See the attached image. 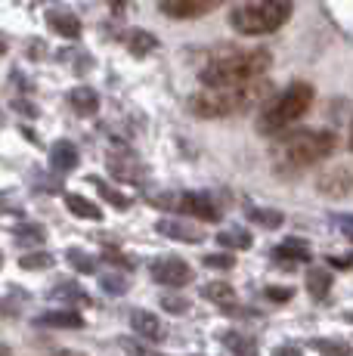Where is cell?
Wrapping results in <instances>:
<instances>
[{"instance_id": "42", "label": "cell", "mask_w": 353, "mask_h": 356, "mask_svg": "<svg viewBox=\"0 0 353 356\" xmlns=\"http://www.w3.org/2000/svg\"><path fill=\"white\" fill-rule=\"evenodd\" d=\"M6 50V44H3V40H0V53H3Z\"/></svg>"}, {"instance_id": "4", "label": "cell", "mask_w": 353, "mask_h": 356, "mask_svg": "<svg viewBox=\"0 0 353 356\" xmlns=\"http://www.w3.org/2000/svg\"><path fill=\"white\" fill-rule=\"evenodd\" d=\"M313 106V87L307 81H295L279 93L276 99H270L263 106L261 118H257V130L263 136H279L282 130H288L297 118L307 115V108Z\"/></svg>"}, {"instance_id": "2", "label": "cell", "mask_w": 353, "mask_h": 356, "mask_svg": "<svg viewBox=\"0 0 353 356\" xmlns=\"http://www.w3.org/2000/svg\"><path fill=\"white\" fill-rule=\"evenodd\" d=\"M267 93H270V84L263 78L248 81V84H239V87H205V90H199L189 99V108L199 118H227V115L248 112V108L261 106L267 99Z\"/></svg>"}, {"instance_id": "20", "label": "cell", "mask_w": 353, "mask_h": 356, "mask_svg": "<svg viewBox=\"0 0 353 356\" xmlns=\"http://www.w3.org/2000/svg\"><path fill=\"white\" fill-rule=\"evenodd\" d=\"M202 294H205L211 304L223 307V310L236 307V291H233V285H227V282H208L205 289H202Z\"/></svg>"}, {"instance_id": "27", "label": "cell", "mask_w": 353, "mask_h": 356, "mask_svg": "<svg viewBox=\"0 0 353 356\" xmlns=\"http://www.w3.org/2000/svg\"><path fill=\"white\" fill-rule=\"evenodd\" d=\"M53 298L63 300V304H90V298H87L84 289H78L74 282H63L53 289Z\"/></svg>"}, {"instance_id": "29", "label": "cell", "mask_w": 353, "mask_h": 356, "mask_svg": "<svg viewBox=\"0 0 353 356\" xmlns=\"http://www.w3.org/2000/svg\"><path fill=\"white\" fill-rule=\"evenodd\" d=\"M310 347H313L316 353H322V356H353L350 344H341V341H329V338L310 341Z\"/></svg>"}, {"instance_id": "28", "label": "cell", "mask_w": 353, "mask_h": 356, "mask_svg": "<svg viewBox=\"0 0 353 356\" xmlns=\"http://www.w3.org/2000/svg\"><path fill=\"white\" fill-rule=\"evenodd\" d=\"M248 217L257 223V227H267V229H276V227H282V211H273V208H254V211H248Z\"/></svg>"}, {"instance_id": "21", "label": "cell", "mask_w": 353, "mask_h": 356, "mask_svg": "<svg viewBox=\"0 0 353 356\" xmlns=\"http://www.w3.org/2000/svg\"><path fill=\"white\" fill-rule=\"evenodd\" d=\"M220 341L227 344V350L236 356H257V344L251 338H245L242 332H223Z\"/></svg>"}, {"instance_id": "36", "label": "cell", "mask_w": 353, "mask_h": 356, "mask_svg": "<svg viewBox=\"0 0 353 356\" xmlns=\"http://www.w3.org/2000/svg\"><path fill=\"white\" fill-rule=\"evenodd\" d=\"M335 223H338V229L344 232V236L353 242V214H347V217H335Z\"/></svg>"}, {"instance_id": "43", "label": "cell", "mask_w": 353, "mask_h": 356, "mask_svg": "<svg viewBox=\"0 0 353 356\" xmlns=\"http://www.w3.org/2000/svg\"><path fill=\"white\" fill-rule=\"evenodd\" d=\"M350 149H353V130H350Z\"/></svg>"}, {"instance_id": "11", "label": "cell", "mask_w": 353, "mask_h": 356, "mask_svg": "<svg viewBox=\"0 0 353 356\" xmlns=\"http://www.w3.org/2000/svg\"><path fill=\"white\" fill-rule=\"evenodd\" d=\"M273 260L276 264H285V266H295V264H307L310 260V248L307 242L301 238H285L273 248Z\"/></svg>"}, {"instance_id": "9", "label": "cell", "mask_w": 353, "mask_h": 356, "mask_svg": "<svg viewBox=\"0 0 353 356\" xmlns=\"http://www.w3.org/2000/svg\"><path fill=\"white\" fill-rule=\"evenodd\" d=\"M316 189L322 195L341 198V195H347L350 189H353V174H350L347 168H331V170H325V174L316 180Z\"/></svg>"}, {"instance_id": "37", "label": "cell", "mask_w": 353, "mask_h": 356, "mask_svg": "<svg viewBox=\"0 0 353 356\" xmlns=\"http://www.w3.org/2000/svg\"><path fill=\"white\" fill-rule=\"evenodd\" d=\"M13 108H16V112H22V115H28V118H35V115H38V108L31 106V102H25V99H13Z\"/></svg>"}, {"instance_id": "3", "label": "cell", "mask_w": 353, "mask_h": 356, "mask_svg": "<svg viewBox=\"0 0 353 356\" xmlns=\"http://www.w3.org/2000/svg\"><path fill=\"white\" fill-rule=\"evenodd\" d=\"M270 68L267 50H223L220 56L208 59V65L199 72V81L205 87H239L248 81L263 78Z\"/></svg>"}, {"instance_id": "32", "label": "cell", "mask_w": 353, "mask_h": 356, "mask_svg": "<svg viewBox=\"0 0 353 356\" xmlns=\"http://www.w3.org/2000/svg\"><path fill=\"white\" fill-rule=\"evenodd\" d=\"M19 266H22V270H47V266H53V257L47 254V251H35V254L19 257Z\"/></svg>"}, {"instance_id": "17", "label": "cell", "mask_w": 353, "mask_h": 356, "mask_svg": "<svg viewBox=\"0 0 353 356\" xmlns=\"http://www.w3.org/2000/svg\"><path fill=\"white\" fill-rule=\"evenodd\" d=\"M65 208H69L74 217H81V220H103V211H99V204H93L90 198H84V195H78V193L65 195Z\"/></svg>"}, {"instance_id": "12", "label": "cell", "mask_w": 353, "mask_h": 356, "mask_svg": "<svg viewBox=\"0 0 353 356\" xmlns=\"http://www.w3.org/2000/svg\"><path fill=\"white\" fill-rule=\"evenodd\" d=\"M155 229L167 238H176V242H202V238H205V232L199 227H192L189 220H167L165 217V220L155 223Z\"/></svg>"}, {"instance_id": "33", "label": "cell", "mask_w": 353, "mask_h": 356, "mask_svg": "<svg viewBox=\"0 0 353 356\" xmlns=\"http://www.w3.org/2000/svg\"><path fill=\"white\" fill-rule=\"evenodd\" d=\"M205 266H211V270H233V266H236V257H233V254H223V251H217V254H208V257H205Z\"/></svg>"}, {"instance_id": "1", "label": "cell", "mask_w": 353, "mask_h": 356, "mask_svg": "<svg viewBox=\"0 0 353 356\" xmlns=\"http://www.w3.org/2000/svg\"><path fill=\"white\" fill-rule=\"evenodd\" d=\"M338 146V136L331 130H295L279 136L273 146V168L279 174H297L304 168H313L316 161L329 159Z\"/></svg>"}, {"instance_id": "18", "label": "cell", "mask_w": 353, "mask_h": 356, "mask_svg": "<svg viewBox=\"0 0 353 356\" xmlns=\"http://www.w3.org/2000/svg\"><path fill=\"white\" fill-rule=\"evenodd\" d=\"M69 102L78 115H93L99 108V97H97L93 87H74V90L69 93Z\"/></svg>"}, {"instance_id": "10", "label": "cell", "mask_w": 353, "mask_h": 356, "mask_svg": "<svg viewBox=\"0 0 353 356\" xmlns=\"http://www.w3.org/2000/svg\"><path fill=\"white\" fill-rule=\"evenodd\" d=\"M47 25H50L56 34L69 38V40H78L81 38V19L74 16L72 10H63V6H56V10L47 13Z\"/></svg>"}, {"instance_id": "5", "label": "cell", "mask_w": 353, "mask_h": 356, "mask_svg": "<svg viewBox=\"0 0 353 356\" xmlns=\"http://www.w3.org/2000/svg\"><path fill=\"white\" fill-rule=\"evenodd\" d=\"M291 19V0H248L229 16L239 34H273Z\"/></svg>"}, {"instance_id": "34", "label": "cell", "mask_w": 353, "mask_h": 356, "mask_svg": "<svg viewBox=\"0 0 353 356\" xmlns=\"http://www.w3.org/2000/svg\"><path fill=\"white\" fill-rule=\"evenodd\" d=\"M161 307H165L167 313H186L189 310V300L180 298V294H165V298H161Z\"/></svg>"}, {"instance_id": "14", "label": "cell", "mask_w": 353, "mask_h": 356, "mask_svg": "<svg viewBox=\"0 0 353 356\" xmlns=\"http://www.w3.org/2000/svg\"><path fill=\"white\" fill-rule=\"evenodd\" d=\"M50 168L56 174H69V170L78 168V146L69 140H59L50 146Z\"/></svg>"}, {"instance_id": "45", "label": "cell", "mask_w": 353, "mask_h": 356, "mask_svg": "<svg viewBox=\"0 0 353 356\" xmlns=\"http://www.w3.org/2000/svg\"><path fill=\"white\" fill-rule=\"evenodd\" d=\"M0 260H3V257H0Z\"/></svg>"}, {"instance_id": "22", "label": "cell", "mask_w": 353, "mask_h": 356, "mask_svg": "<svg viewBox=\"0 0 353 356\" xmlns=\"http://www.w3.org/2000/svg\"><path fill=\"white\" fill-rule=\"evenodd\" d=\"M331 289V273L322 270V266H313V270H307V291L313 294L316 300H322L325 294Z\"/></svg>"}, {"instance_id": "39", "label": "cell", "mask_w": 353, "mask_h": 356, "mask_svg": "<svg viewBox=\"0 0 353 356\" xmlns=\"http://www.w3.org/2000/svg\"><path fill=\"white\" fill-rule=\"evenodd\" d=\"M10 211H13V204L6 202V195H0V214H10Z\"/></svg>"}, {"instance_id": "23", "label": "cell", "mask_w": 353, "mask_h": 356, "mask_svg": "<svg viewBox=\"0 0 353 356\" xmlns=\"http://www.w3.org/2000/svg\"><path fill=\"white\" fill-rule=\"evenodd\" d=\"M99 285H103L106 294H124L131 289V276L118 270H106V273H99Z\"/></svg>"}, {"instance_id": "25", "label": "cell", "mask_w": 353, "mask_h": 356, "mask_svg": "<svg viewBox=\"0 0 353 356\" xmlns=\"http://www.w3.org/2000/svg\"><path fill=\"white\" fill-rule=\"evenodd\" d=\"M217 245H223V248H229V251H245V248H251V232L223 229L220 236H217Z\"/></svg>"}, {"instance_id": "40", "label": "cell", "mask_w": 353, "mask_h": 356, "mask_svg": "<svg viewBox=\"0 0 353 356\" xmlns=\"http://www.w3.org/2000/svg\"><path fill=\"white\" fill-rule=\"evenodd\" d=\"M53 356H84V353H74V350H59V353H53Z\"/></svg>"}, {"instance_id": "31", "label": "cell", "mask_w": 353, "mask_h": 356, "mask_svg": "<svg viewBox=\"0 0 353 356\" xmlns=\"http://www.w3.org/2000/svg\"><path fill=\"white\" fill-rule=\"evenodd\" d=\"M118 344H121V350H124L127 356H167V353L152 350V347H146L142 341H133V338H118Z\"/></svg>"}, {"instance_id": "13", "label": "cell", "mask_w": 353, "mask_h": 356, "mask_svg": "<svg viewBox=\"0 0 353 356\" xmlns=\"http://www.w3.org/2000/svg\"><path fill=\"white\" fill-rule=\"evenodd\" d=\"M131 325H133V332H137L140 338H146V341H161L165 338V323H161L155 313H149V310H133L131 313Z\"/></svg>"}, {"instance_id": "6", "label": "cell", "mask_w": 353, "mask_h": 356, "mask_svg": "<svg viewBox=\"0 0 353 356\" xmlns=\"http://www.w3.org/2000/svg\"><path fill=\"white\" fill-rule=\"evenodd\" d=\"M155 204H161V208H174V211H183V214L195 217V220H220V204L214 202L208 193H171L165 198H152Z\"/></svg>"}, {"instance_id": "26", "label": "cell", "mask_w": 353, "mask_h": 356, "mask_svg": "<svg viewBox=\"0 0 353 356\" xmlns=\"http://www.w3.org/2000/svg\"><path fill=\"white\" fill-rule=\"evenodd\" d=\"M47 232L44 227H38V223H19L16 227V242L25 245V248H31V245H44Z\"/></svg>"}, {"instance_id": "41", "label": "cell", "mask_w": 353, "mask_h": 356, "mask_svg": "<svg viewBox=\"0 0 353 356\" xmlns=\"http://www.w3.org/2000/svg\"><path fill=\"white\" fill-rule=\"evenodd\" d=\"M0 356H13V353H10V347H3V344H0Z\"/></svg>"}, {"instance_id": "30", "label": "cell", "mask_w": 353, "mask_h": 356, "mask_svg": "<svg viewBox=\"0 0 353 356\" xmlns=\"http://www.w3.org/2000/svg\"><path fill=\"white\" fill-rule=\"evenodd\" d=\"M69 260L74 264V270H81V273H97L99 270V260L93 254H84V251H78V248L69 251Z\"/></svg>"}, {"instance_id": "8", "label": "cell", "mask_w": 353, "mask_h": 356, "mask_svg": "<svg viewBox=\"0 0 353 356\" xmlns=\"http://www.w3.org/2000/svg\"><path fill=\"white\" fill-rule=\"evenodd\" d=\"M223 3H229V0H158V10L171 19H202L220 10Z\"/></svg>"}, {"instance_id": "16", "label": "cell", "mask_w": 353, "mask_h": 356, "mask_svg": "<svg viewBox=\"0 0 353 356\" xmlns=\"http://www.w3.org/2000/svg\"><path fill=\"white\" fill-rule=\"evenodd\" d=\"M38 325H44V328H84V319H81L78 310H53V313H40Z\"/></svg>"}, {"instance_id": "7", "label": "cell", "mask_w": 353, "mask_h": 356, "mask_svg": "<svg viewBox=\"0 0 353 356\" xmlns=\"http://www.w3.org/2000/svg\"><path fill=\"white\" fill-rule=\"evenodd\" d=\"M149 273H152V279L158 285H167V289H183V285L192 282V266L186 264V260L167 254V257H155L152 264H149Z\"/></svg>"}, {"instance_id": "44", "label": "cell", "mask_w": 353, "mask_h": 356, "mask_svg": "<svg viewBox=\"0 0 353 356\" xmlns=\"http://www.w3.org/2000/svg\"><path fill=\"white\" fill-rule=\"evenodd\" d=\"M347 264H350V266H353V254H350V257H347Z\"/></svg>"}, {"instance_id": "15", "label": "cell", "mask_w": 353, "mask_h": 356, "mask_svg": "<svg viewBox=\"0 0 353 356\" xmlns=\"http://www.w3.org/2000/svg\"><path fill=\"white\" fill-rule=\"evenodd\" d=\"M108 170H112L118 180H127V183H140L142 174H146L142 164L133 159V155H118V159L112 155V159H108Z\"/></svg>"}, {"instance_id": "35", "label": "cell", "mask_w": 353, "mask_h": 356, "mask_svg": "<svg viewBox=\"0 0 353 356\" xmlns=\"http://www.w3.org/2000/svg\"><path fill=\"white\" fill-rule=\"evenodd\" d=\"M263 294H267L273 304H285V300H291V294H295V291L285 289V285H267V291H263Z\"/></svg>"}, {"instance_id": "24", "label": "cell", "mask_w": 353, "mask_h": 356, "mask_svg": "<svg viewBox=\"0 0 353 356\" xmlns=\"http://www.w3.org/2000/svg\"><path fill=\"white\" fill-rule=\"evenodd\" d=\"M87 180H90L93 186L99 189V195H103L108 204H115V208H121V211H124V208H131V198H127L124 193H118V189H115V186H108V183L103 180V177H87Z\"/></svg>"}, {"instance_id": "38", "label": "cell", "mask_w": 353, "mask_h": 356, "mask_svg": "<svg viewBox=\"0 0 353 356\" xmlns=\"http://www.w3.org/2000/svg\"><path fill=\"white\" fill-rule=\"evenodd\" d=\"M106 260H108V264H121V266H131V260H127L124 254H115V251H106Z\"/></svg>"}, {"instance_id": "19", "label": "cell", "mask_w": 353, "mask_h": 356, "mask_svg": "<svg viewBox=\"0 0 353 356\" xmlns=\"http://www.w3.org/2000/svg\"><path fill=\"white\" fill-rule=\"evenodd\" d=\"M121 40H124V47L133 53V56H146V53H152L155 47H158V40H155L152 34H149V31H140V29H131Z\"/></svg>"}]
</instances>
